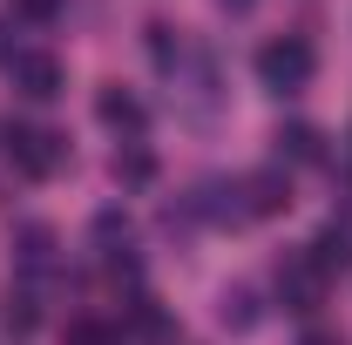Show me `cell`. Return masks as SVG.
I'll list each match as a JSON object with an SVG mask.
<instances>
[{
  "label": "cell",
  "mask_w": 352,
  "mask_h": 345,
  "mask_svg": "<svg viewBox=\"0 0 352 345\" xmlns=\"http://www.w3.org/2000/svg\"><path fill=\"white\" fill-rule=\"evenodd\" d=\"M0 149H7V170L28 176V183H47V176L68 163V142H61L54 129H41V122H7Z\"/></svg>",
  "instance_id": "cell-1"
},
{
  "label": "cell",
  "mask_w": 352,
  "mask_h": 345,
  "mask_svg": "<svg viewBox=\"0 0 352 345\" xmlns=\"http://www.w3.org/2000/svg\"><path fill=\"white\" fill-rule=\"evenodd\" d=\"M311 68H318V54H311L305 34H278V41L258 47V82L271 88V95H298V88L311 82Z\"/></svg>",
  "instance_id": "cell-2"
},
{
  "label": "cell",
  "mask_w": 352,
  "mask_h": 345,
  "mask_svg": "<svg viewBox=\"0 0 352 345\" xmlns=\"http://www.w3.org/2000/svg\"><path fill=\"white\" fill-rule=\"evenodd\" d=\"M325 291H332V271L311 258V244L278 258V304H285V311H298V318H305V311L325 304Z\"/></svg>",
  "instance_id": "cell-3"
},
{
  "label": "cell",
  "mask_w": 352,
  "mask_h": 345,
  "mask_svg": "<svg viewBox=\"0 0 352 345\" xmlns=\"http://www.w3.org/2000/svg\"><path fill=\"white\" fill-rule=\"evenodd\" d=\"M7 82H14V95H28V102H54L61 95V61L41 54V47H14L7 54Z\"/></svg>",
  "instance_id": "cell-4"
},
{
  "label": "cell",
  "mask_w": 352,
  "mask_h": 345,
  "mask_svg": "<svg viewBox=\"0 0 352 345\" xmlns=\"http://www.w3.org/2000/svg\"><path fill=\"white\" fill-rule=\"evenodd\" d=\"M237 203H244V216L292 210V176H285V170H251L244 183H237Z\"/></svg>",
  "instance_id": "cell-5"
},
{
  "label": "cell",
  "mask_w": 352,
  "mask_h": 345,
  "mask_svg": "<svg viewBox=\"0 0 352 345\" xmlns=\"http://www.w3.org/2000/svg\"><path fill=\"white\" fill-rule=\"evenodd\" d=\"M14 264H21L28 278L54 271V230H47V223H21V230H14Z\"/></svg>",
  "instance_id": "cell-6"
},
{
  "label": "cell",
  "mask_w": 352,
  "mask_h": 345,
  "mask_svg": "<svg viewBox=\"0 0 352 345\" xmlns=\"http://www.w3.org/2000/svg\"><path fill=\"white\" fill-rule=\"evenodd\" d=\"M95 115H102L116 135H135V129H142V102H135L129 88H102V95H95Z\"/></svg>",
  "instance_id": "cell-7"
},
{
  "label": "cell",
  "mask_w": 352,
  "mask_h": 345,
  "mask_svg": "<svg viewBox=\"0 0 352 345\" xmlns=\"http://www.w3.org/2000/svg\"><path fill=\"white\" fill-rule=\"evenodd\" d=\"M278 156L285 163H325V135L311 122H292V129H278Z\"/></svg>",
  "instance_id": "cell-8"
},
{
  "label": "cell",
  "mask_w": 352,
  "mask_h": 345,
  "mask_svg": "<svg viewBox=\"0 0 352 345\" xmlns=\"http://www.w3.org/2000/svg\"><path fill=\"white\" fill-rule=\"evenodd\" d=\"M311 258L325 264V271H339V264H352V230H346V223H325V230L311 237Z\"/></svg>",
  "instance_id": "cell-9"
},
{
  "label": "cell",
  "mask_w": 352,
  "mask_h": 345,
  "mask_svg": "<svg viewBox=\"0 0 352 345\" xmlns=\"http://www.w3.org/2000/svg\"><path fill=\"white\" fill-rule=\"evenodd\" d=\"M217 318L230 325V332H251V325H258V298H251L244 285H230V291H223V304H217Z\"/></svg>",
  "instance_id": "cell-10"
},
{
  "label": "cell",
  "mask_w": 352,
  "mask_h": 345,
  "mask_svg": "<svg viewBox=\"0 0 352 345\" xmlns=\"http://www.w3.org/2000/svg\"><path fill=\"white\" fill-rule=\"evenodd\" d=\"M61 345H122V339H116V325H102V318H68Z\"/></svg>",
  "instance_id": "cell-11"
},
{
  "label": "cell",
  "mask_w": 352,
  "mask_h": 345,
  "mask_svg": "<svg viewBox=\"0 0 352 345\" xmlns=\"http://www.w3.org/2000/svg\"><path fill=\"white\" fill-rule=\"evenodd\" d=\"M149 176H156L149 149H116V183H149Z\"/></svg>",
  "instance_id": "cell-12"
},
{
  "label": "cell",
  "mask_w": 352,
  "mask_h": 345,
  "mask_svg": "<svg viewBox=\"0 0 352 345\" xmlns=\"http://www.w3.org/2000/svg\"><path fill=\"white\" fill-rule=\"evenodd\" d=\"M129 325L142 332V339H163V332H170V318H163L149 298H135V304H129Z\"/></svg>",
  "instance_id": "cell-13"
},
{
  "label": "cell",
  "mask_w": 352,
  "mask_h": 345,
  "mask_svg": "<svg viewBox=\"0 0 352 345\" xmlns=\"http://www.w3.org/2000/svg\"><path fill=\"white\" fill-rule=\"evenodd\" d=\"M149 54H156V68H176V54H183V41H176V34L163 27V21L149 27Z\"/></svg>",
  "instance_id": "cell-14"
},
{
  "label": "cell",
  "mask_w": 352,
  "mask_h": 345,
  "mask_svg": "<svg viewBox=\"0 0 352 345\" xmlns=\"http://www.w3.org/2000/svg\"><path fill=\"white\" fill-rule=\"evenodd\" d=\"M34 318H41V311H34L28 291H21V298H7V325H14V332H34Z\"/></svg>",
  "instance_id": "cell-15"
},
{
  "label": "cell",
  "mask_w": 352,
  "mask_h": 345,
  "mask_svg": "<svg viewBox=\"0 0 352 345\" xmlns=\"http://www.w3.org/2000/svg\"><path fill=\"white\" fill-rule=\"evenodd\" d=\"M14 14H21V21H34V27H47V21L61 14V0H14Z\"/></svg>",
  "instance_id": "cell-16"
},
{
  "label": "cell",
  "mask_w": 352,
  "mask_h": 345,
  "mask_svg": "<svg viewBox=\"0 0 352 345\" xmlns=\"http://www.w3.org/2000/svg\"><path fill=\"white\" fill-rule=\"evenodd\" d=\"M298 345H346V339H339V332H325V325H311V332H305Z\"/></svg>",
  "instance_id": "cell-17"
},
{
  "label": "cell",
  "mask_w": 352,
  "mask_h": 345,
  "mask_svg": "<svg viewBox=\"0 0 352 345\" xmlns=\"http://www.w3.org/2000/svg\"><path fill=\"white\" fill-rule=\"evenodd\" d=\"M223 7H237V14H244V7H251V0H223Z\"/></svg>",
  "instance_id": "cell-18"
}]
</instances>
